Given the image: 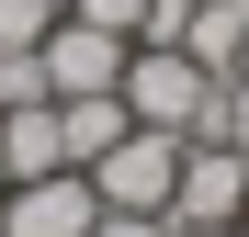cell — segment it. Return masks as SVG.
<instances>
[{
  "label": "cell",
  "mask_w": 249,
  "mask_h": 237,
  "mask_svg": "<svg viewBox=\"0 0 249 237\" xmlns=\"http://www.w3.org/2000/svg\"><path fill=\"white\" fill-rule=\"evenodd\" d=\"M113 91H124V113H136V125H159V136H193V147H204V136H227V79H215V68H193L181 46H136Z\"/></svg>",
  "instance_id": "cell-1"
},
{
  "label": "cell",
  "mask_w": 249,
  "mask_h": 237,
  "mask_svg": "<svg viewBox=\"0 0 249 237\" xmlns=\"http://www.w3.org/2000/svg\"><path fill=\"white\" fill-rule=\"evenodd\" d=\"M170 181H181V136H159V125H124L91 158V192L113 215H170Z\"/></svg>",
  "instance_id": "cell-2"
},
{
  "label": "cell",
  "mask_w": 249,
  "mask_h": 237,
  "mask_svg": "<svg viewBox=\"0 0 249 237\" xmlns=\"http://www.w3.org/2000/svg\"><path fill=\"white\" fill-rule=\"evenodd\" d=\"M249 215V158L227 136H181V181H170V226H238Z\"/></svg>",
  "instance_id": "cell-3"
},
{
  "label": "cell",
  "mask_w": 249,
  "mask_h": 237,
  "mask_svg": "<svg viewBox=\"0 0 249 237\" xmlns=\"http://www.w3.org/2000/svg\"><path fill=\"white\" fill-rule=\"evenodd\" d=\"M124 57H136V46H124V34H102V23H79V12L46 34V46H34V68H46V91H57V102L113 91V79H124Z\"/></svg>",
  "instance_id": "cell-4"
},
{
  "label": "cell",
  "mask_w": 249,
  "mask_h": 237,
  "mask_svg": "<svg viewBox=\"0 0 249 237\" xmlns=\"http://www.w3.org/2000/svg\"><path fill=\"white\" fill-rule=\"evenodd\" d=\"M102 192L91 170H46V181H12V204H0V237H91Z\"/></svg>",
  "instance_id": "cell-5"
},
{
  "label": "cell",
  "mask_w": 249,
  "mask_h": 237,
  "mask_svg": "<svg viewBox=\"0 0 249 237\" xmlns=\"http://www.w3.org/2000/svg\"><path fill=\"white\" fill-rule=\"evenodd\" d=\"M0 170H12V181H46V170H68V125H57V102H46V91L0 113Z\"/></svg>",
  "instance_id": "cell-6"
},
{
  "label": "cell",
  "mask_w": 249,
  "mask_h": 237,
  "mask_svg": "<svg viewBox=\"0 0 249 237\" xmlns=\"http://www.w3.org/2000/svg\"><path fill=\"white\" fill-rule=\"evenodd\" d=\"M57 125H68V170H91L136 113H124V91H79V102H57Z\"/></svg>",
  "instance_id": "cell-7"
},
{
  "label": "cell",
  "mask_w": 249,
  "mask_h": 237,
  "mask_svg": "<svg viewBox=\"0 0 249 237\" xmlns=\"http://www.w3.org/2000/svg\"><path fill=\"white\" fill-rule=\"evenodd\" d=\"M57 23H68V0H0V57H34Z\"/></svg>",
  "instance_id": "cell-8"
},
{
  "label": "cell",
  "mask_w": 249,
  "mask_h": 237,
  "mask_svg": "<svg viewBox=\"0 0 249 237\" xmlns=\"http://www.w3.org/2000/svg\"><path fill=\"white\" fill-rule=\"evenodd\" d=\"M68 12H79V23H102V34H124V46H136V34H147V12H159V0H68Z\"/></svg>",
  "instance_id": "cell-9"
},
{
  "label": "cell",
  "mask_w": 249,
  "mask_h": 237,
  "mask_svg": "<svg viewBox=\"0 0 249 237\" xmlns=\"http://www.w3.org/2000/svg\"><path fill=\"white\" fill-rule=\"evenodd\" d=\"M91 237H170V215H113V204H102V215H91Z\"/></svg>",
  "instance_id": "cell-10"
},
{
  "label": "cell",
  "mask_w": 249,
  "mask_h": 237,
  "mask_svg": "<svg viewBox=\"0 0 249 237\" xmlns=\"http://www.w3.org/2000/svg\"><path fill=\"white\" fill-rule=\"evenodd\" d=\"M227 147L249 158V79H227Z\"/></svg>",
  "instance_id": "cell-11"
},
{
  "label": "cell",
  "mask_w": 249,
  "mask_h": 237,
  "mask_svg": "<svg viewBox=\"0 0 249 237\" xmlns=\"http://www.w3.org/2000/svg\"><path fill=\"white\" fill-rule=\"evenodd\" d=\"M0 204H12V170H0Z\"/></svg>",
  "instance_id": "cell-12"
},
{
  "label": "cell",
  "mask_w": 249,
  "mask_h": 237,
  "mask_svg": "<svg viewBox=\"0 0 249 237\" xmlns=\"http://www.w3.org/2000/svg\"><path fill=\"white\" fill-rule=\"evenodd\" d=\"M238 237H249V226H238Z\"/></svg>",
  "instance_id": "cell-13"
},
{
  "label": "cell",
  "mask_w": 249,
  "mask_h": 237,
  "mask_svg": "<svg viewBox=\"0 0 249 237\" xmlns=\"http://www.w3.org/2000/svg\"><path fill=\"white\" fill-rule=\"evenodd\" d=\"M238 226H249V215H238Z\"/></svg>",
  "instance_id": "cell-14"
}]
</instances>
